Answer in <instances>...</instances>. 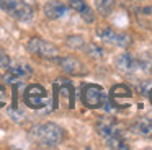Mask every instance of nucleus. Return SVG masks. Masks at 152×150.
I'll return each mask as SVG.
<instances>
[{
	"mask_svg": "<svg viewBox=\"0 0 152 150\" xmlns=\"http://www.w3.org/2000/svg\"><path fill=\"white\" fill-rule=\"evenodd\" d=\"M30 137L31 140L41 147H48V149H54L64 140V129L54 122H44L38 124V126L30 129Z\"/></svg>",
	"mask_w": 152,
	"mask_h": 150,
	"instance_id": "f257e3e1",
	"label": "nucleus"
},
{
	"mask_svg": "<svg viewBox=\"0 0 152 150\" xmlns=\"http://www.w3.org/2000/svg\"><path fill=\"white\" fill-rule=\"evenodd\" d=\"M0 8L18 21H30L34 15V8L25 0H0Z\"/></svg>",
	"mask_w": 152,
	"mask_h": 150,
	"instance_id": "f03ea898",
	"label": "nucleus"
},
{
	"mask_svg": "<svg viewBox=\"0 0 152 150\" xmlns=\"http://www.w3.org/2000/svg\"><path fill=\"white\" fill-rule=\"evenodd\" d=\"M80 98H82V103L90 109L102 108L103 103H106L105 91L96 83H83L82 91H80Z\"/></svg>",
	"mask_w": 152,
	"mask_h": 150,
	"instance_id": "7ed1b4c3",
	"label": "nucleus"
},
{
	"mask_svg": "<svg viewBox=\"0 0 152 150\" xmlns=\"http://www.w3.org/2000/svg\"><path fill=\"white\" fill-rule=\"evenodd\" d=\"M132 98H134V93H132L131 87L124 83H118L110 90V104L118 109L129 108L132 104Z\"/></svg>",
	"mask_w": 152,
	"mask_h": 150,
	"instance_id": "20e7f679",
	"label": "nucleus"
},
{
	"mask_svg": "<svg viewBox=\"0 0 152 150\" xmlns=\"http://www.w3.org/2000/svg\"><path fill=\"white\" fill-rule=\"evenodd\" d=\"M23 100L25 104L31 109H41L48 104V93H46V88L43 85H38L33 83L30 87H26L23 95Z\"/></svg>",
	"mask_w": 152,
	"mask_h": 150,
	"instance_id": "39448f33",
	"label": "nucleus"
},
{
	"mask_svg": "<svg viewBox=\"0 0 152 150\" xmlns=\"http://www.w3.org/2000/svg\"><path fill=\"white\" fill-rule=\"evenodd\" d=\"M28 51L36 54L43 59H57L59 57V49L49 41H44L41 38H31L28 41Z\"/></svg>",
	"mask_w": 152,
	"mask_h": 150,
	"instance_id": "423d86ee",
	"label": "nucleus"
},
{
	"mask_svg": "<svg viewBox=\"0 0 152 150\" xmlns=\"http://www.w3.org/2000/svg\"><path fill=\"white\" fill-rule=\"evenodd\" d=\"M96 36H98L102 41L105 42H110V44H115L118 47H123V49H128L131 46V36H128L126 33H119V31H115L113 28H100L96 29Z\"/></svg>",
	"mask_w": 152,
	"mask_h": 150,
	"instance_id": "0eeeda50",
	"label": "nucleus"
},
{
	"mask_svg": "<svg viewBox=\"0 0 152 150\" xmlns=\"http://www.w3.org/2000/svg\"><path fill=\"white\" fill-rule=\"evenodd\" d=\"M7 68L8 70L5 72V75H4V80L7 82V83L23 82V80H26V78H30L31 74H33L31 67L26 64H18V65H15V67H10V65H8Z\"/></svg>",
	"mask_w": 152,
	"mask_h": 150,
	"instance_id": "6e6552de",
	"label": "nucleus"
},
{
	"mask_svg": "<svg viewBox=\"0 0 152 150\" xmlns=\"http://www.w3.org/2000/svg\"><path fill=\"white\" fill-rule=\"evenodd\" d=\"M98 134L103 137V139H110V137H115V135H119L121 134V129H119L118 122H116L113 117H98L95 124Z\"/></svg>",
	"mask_w": 152,
	"mask_h": 150,
	"instance_id": "1a4fd4ad",
	"label": "nucleus"
},
{
	"mask_svg": "<svg viewBox=\"0 0 152 150\" xmlns=\"http://www.w3.org/2000/svg\"><path fill=\"white\" fill-rule=\"evenodd\" d=\"M59 65L66 74L74 75V77H79V75H85L87 74L85 65H83L77 57H72V55H67V57L59 59Z\"/></svg>",
	"mask_w": 152,
	"mask_h": 150,
	"instance_id": "9d476101",
	"label": "nucleus"
},
{
	"mask_svg": "<svg viewBox=\"0 0 152 150\" xmlns=\"http://www.w3.org/2000/svg\"><path fill=\"white\" fill-rule=\"evenodd\" d=\"M116 67L124 74H136L139 70V59L132 55L131 52H124L116 59Z\"/></svg>",
	"mask_w": 152,
	"mask_h": 150,
	"instance_id": "9b49d317",
	"label": "nucleus"
},
{
	"mask_svg": "<svg viewBox=\"0 0 152 150\" xmlns=\"http://www.w3.org/2000/svg\"><path fill=\"white\" fill-rule=\"evenodd\" d=\"M69 5H70V8H74L75 12L80 13V16H82L83 21L93 23L95 15H93V10L90 8L88 5H87L85 0H69Z\"/></svg>",
	"mask_w": 152,
	"mask_h": 150,
	"instance_id": "f8f14e48",
	"label": "nucleus"
},
{
	"mask_svg": "<svg viewBox=\"0 0 152 150\" xmlns=\"http://www.w3.org/2000/svg\"><path fill=\"white\" fill-rule=\"evenodd\" d=\"M44 13H46L48 18L57 20V18H62L67 13V7L64 5L62 2H56V0H54V2H49L44 7Z\"/></svg>",
	"mask_w": 152,
	"mask_h": 150,
	"instance_id": "ddd939ff",
	"label": "nucleus"
},
{
	"mask_svg": "<svg viewBox=\"0 0 152 150\" xmlns=\"http://www.w3.org/2000/svg\"><path fill=\"white\" fill-rule=\"evenodd\" d=\"M132 130L142 137H152V119L151 117H139L132 124Z\"/></svg>",
	"mask_w": 152,
	"mask_h": 150,
	"instance_id": "4468645a",
	"label": "nucleus"
},
{
	"mask_svg": "<svg viewBox=\"0 0 152 150\" xmlns=\"http://www.w3.org/2000/svg\"><path fill=\"white\" fill-rule=\"evenodd\" d=\"M82 49L87 52V54H88V57L95 59V60L103 59V55H105V51H103L98 44H95V42H85Z\"/></svg>",
	"mask_w": 152,
	"mask_h": 150,
	"instance_id": "2eb2a0df",
	"label": "nucleus"
},
{
	"mask_svg": "<svg viewBox=\"0 0 152 150\" xmlns=\"http://www.w3.org/2000/svg\"><path fill=\"white\" fill-rule=\"evenodd\" d=\"M106 143H108L110 149H119V150H126V149H129L128 142H126V140L123 139V134L106 139Z\"/></svg>",
	"mask_w": 152,
	"mask_h": 150,
	"instance_id": "dca6fc26",
	"label": "nucleus"
},
{
	"mask_svg": "<svg viewBox=\"0 0 152 150\" xmlns=\"http://www.w3.org/2000/svg\"><path fill=\"white\" fill-rule=\"evenodd\" d=\"M96 7H98V12L102 13L103 16L110 15V12L115 7V0H98L96 2Z\"/></svg>",
	"mask_w": 152,
	"mask_h": 150,
	"instance_id": "f3484780",
	"label": "nucleus"
},
{
	"mask_svg": "<svg viewBox=\"0 0 152 150\" xmlns=\"http://www.w3.org/2000/svg\"><path fill=\"white\" fill-rule=\"evenodd\" d=\"M85 42L87 41L82 36H69V38H67V46H69V47H74V49H82Z\"/></svg>",
	"mask_w": 152,
	"mask_h": 150,
	"instance_id": "a211bd4d",
	"label": "nucleus"
},
{
	"mask_svg": "<svg viewBox=\"0 0 152 150\" xmlns=\"http://www.w3.org/2000/svg\"><path fill=\"white\" fill-rule=\"evenodd\" d=\"M10 65V57L5 54V51L0 49V68H7Z\"/></svg>",
	"mask_w": 152,
	"mask_h": 150,
	"instance_id": "6ab92c4d",
	"label": "nucleus"
},
{
	"mask_svg": "<svg viewBox=\"0 0 152 150\" xmlns=\"http://www.w3.org/2000/svg\"><path fill=\"white\" fill-rule=\"evenodd\" d=\"M7 104V90L4 85H0V108H4Z\"/></svg>",
	"mask_w": 152,
	"mask_h": 150,
	"instance_id": "aec40b11",
	"label": "nucleus"
},
{
	"mask_svg": "<svg viewBox=\"0 0 152 150\" xmlns=\"http://www.w3.org/2000/svg\"><path fill=\"white\" fill-rule=\"evenodd\" d=\"M149 93H151V96H149V98H151V103H152V88L149 90Z\"/></svg>",
	"mask_w": 152,
	"mask_h": 150,
	"instance_id": "412c9836",
	"label": "nucleus"
}]
</instances>
